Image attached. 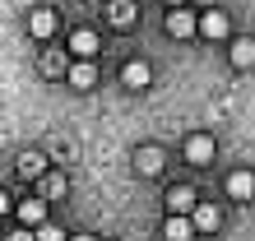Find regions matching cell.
Here are the masks:
<instances>
[{
	"label": "cell",
	"mask_w": 255,
	"mask_h": 241,
	"mask_svg": "<svg viewBox=\"0 0 255 241\" xmlns=\"http://www.w3.org/2000/svg\"><path fill=\"white\" fill-rule=\"evenodd\" d=\"M195 33L209 37V42H223V37L232 33V19L223 9H204V14H195Z\"/></svg>",
	"instance_id": "obj_1"
},
{
	"label": "cell",
	"mask_w": 255,
	"mask_h": 241,
	"mask_svg": "<svg viewBox=\"0 0 255 241\" xmlns=\"http://www.w3.org/2000/svg\"><path fill=\"white\" fill-rule=\"evenodd\" d=\"M214 153H218L214 134H190V139H186V158L195 162V167H209V162H214Z\"/></svg>",
	"instance_id": "obj_2"
},
{
	"label": "cell",
	"mask_w": 255,
	"mask_h": 241,
	"mask_svg": "<svg viewBox=\"0 0 255 241\" xmlns=\"http://www.w3.org/2000/svg\"><path fill=\"white\" fill-rule=\"evenodd\" d=\"M28 33H33L37 42H47V37L56 33V9H47V5L28 9Z\"/></svg>",
	"instance_id": "obj_3"
},
{
	"label": "cell",
	"mask_w": 255,
	"mask_h": 241,
	"mask_svg": "<svg viewBox=\"0 0 255 241\" xmlns=\"http://www.w3.org/2000/svg\"><path fill=\"white\" fill-rule=\"evenodd\" d=\"M134 19H139V5H134V0H112V5H107V23L121 28V33L134 28Z\"/></svg>",
	"instance_id": "obj_4"
},
{
	"label": "cell",
	"mask_w": 255,
	"mask_h": 241,
	"mask_svg": "<svg viewBox=\"0 0 255 241\" xmlns=\"http://www.w3.org/2000/svg\"><path fill=\"white\" fill-rule=\"evenodd\" d=\"M162 28H167V37H176V42H181V37H195V14L176 5L167 19H162Z\"/></svg>",
	"instance_id": "obj_5"
},
{
	"label": "cell",
	"mask_w": 255,
	"mask_h": 241,
	"mask_svg": "<svg viewBox=\"0 0 255 241\" xmlns=\"http://www.w3.org/2000/svg\"><path fill=\"white\" fill-rule=\"evenodd\" d=\"M14 214H19V223L33 232V228L47 223V200H19V204H14Z\"/></svg>",
	"instance_id": "obj_6"
},
{
	"label": "cell",
	"mask_w": 255,
	"mask_h": 241,
	"mask_svg": "<svg viewBox=\"0 0 255 241\" xmlns=\"http://www.w3.org/2000/svg\"><path fill=\"white\" fill-rule=\"evenodd\" d=\"M195 204H200V195H195L190 186H172V190H167V209H172L176 218H190Z\"/></svg>",
	"instance_id": "obj_7"
},
{
	"label": "cell",
	"mask_w": 255,
	"mask_h": 241,
	"mask_svg": "<svg viewBox=\"0 0 255 241\" xmlns=\"http://www.w3.org/2000/svg\"><path fill=\"white\" fill-rule=\"evenodd\" d=\"M218 223H223V214H218L214 204H195V209H190V228H195V237H200V232H218Z\"/></svg>",
	"instance_id": "obj_8"
},
{
	"label": "cell",
	"mask_w": 255,
	"mask_h": 241,
	"mask_svg": "<svg viewBox=\"0 0 255 241\" xmlns=\"http://www.w3.org/2000/svg\"><path fill=\"white\" fill-rule=\"evenodd\" d=\"M65 84L70 88H93L98 84V65H93V60H74V65L65 70Z\"/></svg>",
	"instance_id": "obj_9"
},
{
	"label": "cell",
	"mask_w": 255,
	"mask_h": 241,
	"mask_svg": "<svg viewBox=\"0 0 255 241\" xmlns=\"http://www.w3.org/2000/svg\"><path fill=\"white\" fill-rule=\"evenodd\" d=\"M98 47H102V42H98L93 28H79V33H70V51L79 56V60H93V56H98Z\"/></svg>",
	"instance_id": "obj_10"
},
{
	"label": "cell",
	"mask_w": 255,
	"mask_h": 241,
	"mask_svg": "<svg viewBox=\"0 0 255 241\" xmlns=\"http://www.w3.org/2000/svg\"><path fill=\"white\" fill-rule=\"evenodd\" d=\"M228 56H232L237 70H251L255 65V37H232V51Z\"/></svg>",
	"instance_id": "obj_11"
},
{
	"label": "cell",
	"mask_w": 255,
	"mask_h": 241,
	"mask_svg": "<svg viewBox=\"0 0 255 241\" xmlns=\"http://www.w3.org/2000/svg\"><path fill=\"white\" fill-rule=\"evenodd\" d=\"M148 79H153V70H148L144 60H130V65L121 70V84L126 88H148Z\"/></svg>",
	"instance_id": "obj_12"
},
{
	"label": "cell",
	"mask_w": 255,
	"mask_h": 241,
	"mask_svg": "<svg viewBox=\"0 0 255 241\" xmlns=\"http://www.w3.org/2000/svg\"><path fill=\"white\" fill-rule=\"evenodd\" d=\"M228 195L232 200H255V176L251 172H232L228 176Z\"/></svg>",
	"instance_id": "obj_13"
},
{
	"label": "cell",
	"mask_w": 255,
	"mask_h": 241,
	"mask_svg": "<svg viewBox=\"0 0 255 241\" xmlns=\"http://www.w3.org/2000/svg\"><path fill=\"white\" fill-rule=\"evenodd\" d=\"M162 237H167V241H195V228H190V218L167 214V223H162Z\"/></svg>",
	"instance_id": "obj_14"
},
{
	"label": "cell",
	"mask_w": 255,
	"mask_h": 241,
	"mask_svg": "<svg viewBox=\"0 0 255 241\" xmlns=\"http://www.w3.org/2000/svg\"><path fill=\"white\" fill-rule=\"evenodd\" d=\"M42 172H47V158H42L37 148L19 153V176H23V181H33V176H42Z\"/></svg>",
	"instance_id": "obj_15"
},
{
	"label": "cell",
	"mask_w": 255,
	"mask_h": 241,
	"mask_svg": "<svg viewBox=\"0 0 255 241\" xmlns=\"http://www.w3.org/2000/svg\"><path fill=\"white\" fill-rule=\"evenodd\" d=\"M134 162H139V172H144V176H158V172H162V148L144 144V148H139V158H134Z\"/></svg>",
	"instance_id": "obj_16"
},
{
	"label": "cell",
	"mask_w": 255,
	"mask_h": 241,
	"mask_svg": "<svg viewBox=\"0 0 255 241\" xmlns=\"http://www.w3.org/2000/svg\"><path fill=\"white\" fill-rule=\"evenodd\" d=\"M33 241H65V232L56 223H42V228H33Z\"/></svg>",
	"instance_id": "obj_17"
},
{
	"label": "cell",
	"mask_w": 255,
	"mask_h": 241,
	"mask_svg": "<svg viewBox=\"0 0 255 241\" xmlns=\"http://www.w3.org/2000/svg\"><path fill=\"white\" fill-rule=\"evenodd\" d=\"M56 195H65V181H61V176H47V186H42V200H56Z\"/></svg>",
	"instance_id": "obj_18"
},
{
	"label": "cell",
	"mask_w": 255,
	"mask_h": 241,
	"mask_svg": "<svg viewBox=\"0 0 255 241\" xmlns=\"http://www.w3.org/2000/svg\"><path fill=\"white\" fill-rule=\"evenodd\" d=\"M5 241H33V232H28V228H19V232H9Z\"/></svg>",
	"instance_id": "obj_19"
},
{
	"label": "cell",
	"mask_w": 255,
	"mask_h": 241,
	"mask_svg": "<svg viewBox=\"0 0 255 241\" xmlns=\"http://www.w3.org/2000/svg\"><path fill=\"white\" fill-rule=\"evenodd\" d=\"M9 209H14V204H9V195H5V190H0V218H5V214H9Z\"/></svg>",
	"instance_id": "obj_20"
},
{
	"label": "cell",
	"mask_w": 255,
	"mask_h": 241,
	"mask_svg": "<svg viewBox=\"0 0 255 241\" xmlns=\"http://www.w3.org/2000/svg\"><path fill=\"white\" fill-rule=\"evenodd\" d=\"M70 241H98V237H70Z\"/></svg>",
	"instance_id": "obj_21"
},
{
	"label": "cell",
	"mask_w": 255,
	"mask_h": 241,
	"mask_svg": "<svg viewBox=\"0 0 255 241\" xmlns=\"http://www.w3.org/2000/svg\"><path fill=\"white\" fill-rule=\"evenodd\" d=\"M167 5H172V9H176V5H181V0H167Z\"/></svg>",
	"instance_id": "obj_22"
}]
</instances>
